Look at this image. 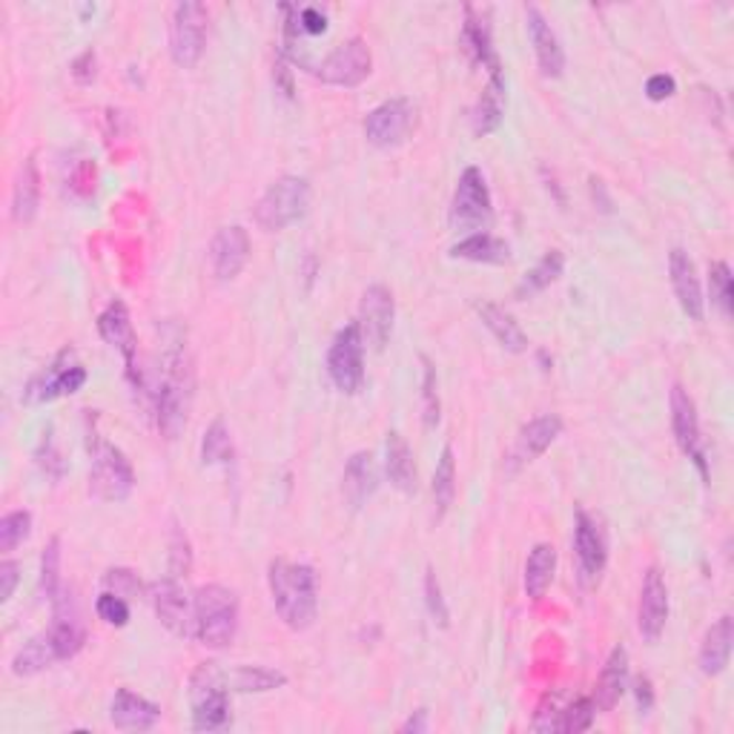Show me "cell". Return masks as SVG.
<instances>
[{"instance_id":"1","label":"cell","mask_w":734,"mask_h":734,"mask_svg":"<svg viewBox=\"0 0 734 734\" xmlns=\"http://www.w3.org/2000/svg\"><path fill=\"white\" fill-rule=\"evenodd\" d=\"M156 402V424L164 439H178L187 428L192 405V361L181 342H172L161 356L158 367V388L153 394Z\"/></svg>"},{"instance_id":"2","label":"cell","mask_w":734,"mask_h":734,"mask_svg":"<svg viewBox=\"0 0 734 734\" xmlns=\"http://www.w3.org/2000/svg\"><path fill=\"white\" fill-rule=\"evenodd\" d=\"M268 586L273 606L284 626L293 631L311 629L318 615V588L316 572L304 563L290 559H273L268 568Z\"/></svg>"},{"instance_id":"3","label":"cell","mask_w":734,"mask_h":734,"mask_svg":"<svg viewBox=\"0 0 734 734\" xmlns=\"http://www.w3.org/2000/svg\"><path fill=\"white\" fill-rule=\"evenodd\" d=\"M239 631V597L224 586H201L192 597V637L207 649H224Z\"/></svg>"},{"instance_id":"4","label":"cell","mask_w":734,"mask_h":734,"mask_svg":"<svg viewBox=\"0 0 734 734\" xmlns=\"http://www.w3.org/2000/svg\"><path fill=\"white\" fill-rule=\"evenodd\" d=\"M311 210V184L298 176H282L268 187L259 205H255V224L268 230V233H279L284 227L296 224L304 219Z\"/></svg>"},{"instance_id":"5","label":"cell","mask_w":734,"mask_h":734,"mask_svg":"<svg viewBox=\"0 0 734 734\" xmlns=\"http://www.w3.org/2000/svg\"><path fill=\"white\" fill-rule=\"evenodd\" d=\"M192 728L196 732H219L230 726V692L221 680V665L201 663L190 678Z\"/></svg>"},{"instance_id":"6","label":"cell","mask_w":734,"mask_h":734,"mask_svg":"<svg viewBox=\"0 0 734 734\" xmlns=\"http://www.w3.org/2000/svg\"><path fill=\"white\" fill-rule=\"evenodd\" d=\"M494 219V201H491V190H487L485 176L480 167H465L453 190L451 212V230H462V233H485V227Z\"/></svg>"},{"instance_id":"7","label":"cell","mask_w":734,"mask_h":734,"mask_svg":"<svg viewBox=\"0 0 734 734\" xmlns=\"http://www.w3.org/2000/svg\"><path fill=\"white\" fill-rule=\"evenodd\" d=\"M135 487V473L129 459L113 442L95 439L92 442L90 494L101 502H124Z\"/></svg>"},{"instance_id":"8","label":"cell","mask_w":734,"mask_h":734,"mask_svg":"<svg viewBox=\"0 0 734 734\" xmlns=\"http://www.w3.org/2000/svg\"><path fill=\"white\" fill-rule=\"evenodd\" d=\"M207 23H210V14H207L205 3H196V0H181L172 7L170 14V55L178 66L190 70L201 61L205 55V43H207Z\"/></svg>"},{"instance_id":"9","label":"cell","mask_w":734,"mask_h":734,"mask_svg":"<svg viewBox=\"0 0 734 734\" xmlns=\"http://www.w3.org/2000/svg\"><path fill=\"white\" fill-rule=\"evenodd\" d=\"M327 374L342 394L354 396L365 385V336L359 322L342 327L327 350Z\"/></svg>"},{"instance_id":"10","label":"cell","mask_w":734,"mask_h":734,"mask_svg":"<svg viewBox=\"0 0 734 734\" xmlns=\"http://www.w3.org/2000/svg\"><path fill=\"white\" fill-rule=\"evenodd\" d=\"M84 385H86L84 365H78L75 350L66 347V350H61V354L55 356V361H52L43 374H38L35 379L29 381L27 390H23V399H27L29 405H43L52 402V399H61V396L78 394Z\"/></svg>"},{"instance_id":"11","label":"cell","mask_w":734,"mask_h":734,"mask_svg":"<svg viewBox=\"0 0 734 734\" xmlns=\"http://www.w3.org/2000/svg\"><path fill=\"white\" fill-rule=\"evenodd\" d=\"M417 127V106L408 98H390L370 109L365 118V135L374 147H396Z\"/></svg>"},{"instance_id":"12","label":"cell","mask_w":734,"mask_h":734,"mask_svg":"<svg viewBox=\"0 0 734 734\" xmlns=\"http://www.w3.org/2000/svg\"><path fill=\"white\" fill-rule=\"evenodd\" d=\"M374 70V55L367 50V43L361 38H350V41L339 43L331 55L316 66V75L331 86H345L354 90Z\"/></svg>"},{"instance_id":"13","label":"cell","mask_w":734,"mask_h":734,"mask_svg":"<svg viewBox=\"0 0 734 734\" xmlns=\"http://www.w3.org/2000/svg\"><path fill=\"white\" fill-rule=\"evenodd\" d=\"M671 431H674V439H678V448L683 451V457L692 459L700 476L709 480V462L706 453H703V439H700L698 408H694V399L683 385L671 388Z\"/></svg>"},{"instance_id":"14","label":"cell","mask_w":734,"mask_h":734,"mask_svg":"<svg viewBox=\"0 0 734 734\" xmlns=\"http://www.w3.org/2000/svg\"><path fill=\"white\" fill-rule=\"evenodd\" d=\"M98 333L101 339L109 347H115L120 356H124V365H127V376L135 388H144L141 379V367H138V336L133 331V322H129V311L124 302H113L98 316Z\"/></svg>"},{"instance_id":"15","label":"cell","mask_w":734,"mask_h":734,"mask_svg":"<svg viewBox=\"0 0 734 734\" xmlns=\"http://www.w3.org/2000/svg\"><path fill=\"white\" fill-rule=\"evenodd\" d=\"M149 600L156 608L158 620L164 629H170L172 635H192V602L181 586V577H164L153 583L149 588Z\"/></svg>"},{"instance_id":"16","label":"cell","mask_w":734,"mask_h":734,"mask_svg":"<svg viewBox=\"0 0 734 734\" xmlns=\"http://www.w3.org/2000/svg\"><path fill=\"white\" fill-rule=\"evenodd\" d=\"M52 606H55V611H52V626L46 635H50L52 646H55L57 660H72V657L84 649L86 642V629L84 622H81L78 602H75L72 594H66L64 588H61V594L52 600Z\"/></svg>"},{"instance_id":"17","label":"cell","mask_w":734,"mask_h":734,"mask_svg":"<svg viewBox=\"0 0 734 734\" xmlns=\"http://www.w3.org/2000/svg\"><path fill=\"white\" fill-rule=\"evenodd\" d=\"M394 316H396V302L385 284H370L365 290L359 304V327L365 342L381 350L388 345L390 331H394Z\"/></svg>"},{"instance_id":"18","label":"cell","mask_w":734,"mask_h":734,"mask_svg":"<svg viewBox=\"0 0 734 734\" xmlns=\"http://www.w3.org/2000/svg\"><path fill=\"white\" fill-rule=\"evenodd\" d=\"M665 620H669V588H665V579L663 574H660V568H649L646 577H642L640 608H637L640 635L649 642H657L660 635H663Z\"/></svg>"},{"instance_id":"19","label":"cell","mask_w":734,"mask_h":734,"mask_svg":"<svg viewBox=\"0 0 734 734\" xmlns=\"http://www.w3.org/2000/svg\"><path fill=\"white\" fill-rule=\"evenodd\" d=\"M250 259V235L244 227H221L210 241V264L219 282H233Z\"/></svg>"},{"instance_id":"20","label":"cell","mask_w":734,"mask_h":734,"mask_svg":"<svg viewBox=\"0 0 734 734\" xmlns=\"http://www.w3.org/2000/svg\"><path fill=\"white\" fill-rule=\"evenodd\" d=\"M462 50L468 52L473 64L487 72V78L502 75L500 55L494 50V38H491V23L482 9H465V27H462Z\"/></svg>"},{"instance_id":"21","label":"cell","mask_w":734,"mask_h":734,"mask_svg":"<svg viewBox=\"0 0 734 734\" xmlns=\"http://www.w3.org/2000/svg\"><path fill=\"white\" fill-rule=\"evenodd\" d=\"M669 275H671V287H674V296H678L680 307L692 322H703L706 316V304H703V290H700L698 270L694 262L689 259V253L680 248H674L669 253Z\"/></svg>"},{"instance_id":"22","label":"cell","mask_w":734,"mask_h":734,"mask_svg":"<svg viewBox=\"0 0 734 734\" xmlns=\"http://www.w3.org/2000/svg\"><path fill=\"white\" fill-rule=\"evenodd\" d=\"M525 23H528L531 43H534V52H537L539 72H543L545 78H559L565 70V52L559 46L557 32L550 29V23L545 21V14L537 7L525 9Z\"/></svg>"},{"instance_id":"23","label":"cell","mask_w":734,"mask_h":734,"mask_svg":"<svg viewBox=\"0 0 734 734\" xmlns=\"http://www.w3.org/2000/svg\"><path fill=\"white\" fill-rule=\"evenodd\" d=\"M574 550H577L579 568L586 577H600L608 563V545L606 534L597 525L591 514L577 511V528H574Z\"/></svg>"},{"instance_id":"24","label":"cell","mask_w":734,"mask_h":734,"mask_svg":"<svg viewBox=\"0 0 734 734\" xmlns=\"http://www.w3.org/2000/svg\"><path fill=\"white\" fill-rule=\"evenodd\" d=\"M109 721L120 732H149L161 721V709L156 703H149L141 694L129 692V689H118L109 706Z\"/></svg>"},{"instance_id":"25","label":"cell","mask_w":734,"mask_h":734,"mask_svg":"<svg viewBox=\"0 0 734 734\" xmlns=\"http://www.w3.org/2000/svg\"><path fill=\"white\" fill-rule=\"evenodd\" d=\"M559 433H563V419L554 417V413H545V417L531 419L523 431H520V437H516L511 459H514L516 465L534 462V459L543 457V453L548 451L554 442H557Z\"/></svg>"},{"instance_id":"26","label":"cell","mask_w":734,"mask_h":734,"mask_svg":"<svg viewBox=\"0 0 734 734\" xmlns=\"http://www.w3.org/2000/svg\"><path fill=\"white\" fill-rule=\"evenodd\" d=\"M379 487V471H376L374 453L359 451L347 459L345 476H342V491L345 500L350 502V508H361Z\"/></svg>"},{"instance_id":"27","label":"cell","mask_w":734,"mask_h":734,"mask_svg":"<svg viewBox=\"0 0 734 734\" xmlns=\"http://www.w3.org/2000/svg\"><path fill=\"white\" fill-rule=\"evenodd\" d=\"M732 642H734V620L723 615L721 620L712 622V629L706 631L703 642H700V671L709 678L723 674L732 657Z\"/></svg>"},{"instance_id":"28","label":"cell","mask_w":734,"mask_h":734,"mask_svg":"<svg viewBox=\"0 0 734 734\" xmlns=\"http://www.w3.org/2000/svg\"><path fill=\"white\" fill-rule=\"evenodd\" d=\"M41 207V172H38L35 156H29L18 170L12 187V219L18 224H29Z\"/></svg>"},{"instance_id":"29","label":"cell","mask_w":734,"mask_h":734,"mask_svg":"<svg viewBox=\"0 0 734 734\" xmlns=\"http://www.w3.org/2000/svg\"><path fill=\"white\" fill-rule=\"evenodd\" d=\"M629 685V651L617 646L611 654H608L606 665H602L600 683H597V694H594V703L602 712H611V709L620 703L622 692Z\"/></svg>"},{"instance_id":"30","label":"cell","mask_w":734,"mask_h":734,"mask_svg":"<svg viewBox=\"0 0 734 734\" xmlns=\"http://www.w3.org/2000/svg\"><path fill=\"white\" fill-rule=\"evenodd\" d=\"M227 692H244V694H264L273 689H282L287 683V674L268 669V665H233V669H221Z\"/></svg>"},{"instance_id":"31","label":"cell","mask_w":734,"mask_h":734,"mask_svg":"<svg viewBox=\"0 0 734 734\" xmlns=\"http://www.w3.org/2000/svg\"><path fill=\"white\" fill-rule=\"evenodd\" d=\"M385 471L388 480L396 491L402 494H413L417 491V465H413V453H410L408 442L399 431L388 433L385 442Z\"/></svg>"},{"instance_id":"32","label":"cell","mask_w":734,"mask_h":734,"mask_svg":"<svg viewBox=\"0 0 734 734\" xmlns=\"http://www.w3.org/2000/svg\"><path fill=\"white\" fill-rule=\"evenodd\" d=\"M476 313H480L487 331L494 333V339L500 342L505 350H511V354H525V350H528V336H525L523 327L516 325V318L511 316L505 307H500V304L494 302H480L476 304Z\"/></svg>"},{"instance_id":"33","label":"cell","mask_w":734,"mask_h":734,"mask_svg":"<svg viewBox=\"0 0 734 734\" xmlns=\"http://www.w3.org/2000/svg\"><path fill=\"white\" fill-rule=\"evenodd\" d=\"M502 115H505V75H496V78H487L485 92L480 95L476 106L471 113V127L473 135H491L502 124Z\"/></svg>"},{"instance_id":"34","label":"cell","mask_w":734,"mask_h":734,"mask_svg":"<svg viewBox=\"0 0 734 734\" xmlns=\"http://www.w3.org/2000/svg\"><path fill=\"white\" fill-rule=\"evenodd\" d=\"M554 572H557V550H554V545H534V550L528 554V563H525V594H528L531 600H543L545 591L550 588Z\"/></svg>"},{"instance_id":"35","label":"cell","mask_w":734,"mask_h":734,"mask_svg":"<svg viewBox=\"0 0 734 734\" xmlns=\"http://www.w3.org/2000/svg\"><path fill=\"white\" fill-rule=\"evenodd\" d=\"M453 259L462 262H480V264H505L511 259L508 241L496 239L491 233H473L451 248Z\"/></svg>"},{"instance_id":"36","label":"cell","mask_w":734,"mask_h":734,"mask_svg":"<svg viewBox=\"0 0 734 734\" xmlns=\"http://www.w3.org/2000/svg\"><path fill=\"white\" fill-rule=\"evenodd\" d=\"M453 496H457V457H453V448L445 445L433 471V516L437 520H445Z\"/></svg>"},{"instance_id":"37","label":"cell","mask_w":734,"mask_h":734,"mask_svg":"<svg viewBox=\"0 0 734 734\" xmlns=\"http://www.w3.org/2000/svg\"><path fill=\"white\" fill-rule=\"evenodd\" d=\"M55 660H57L55 646H52L50 635L43 631V635H38V637H32L29 642H23V649L14 654L12 674H18V678H32V674H38V671L50 669Z\"/></svg>"},{"instance_id":"38","label":"cell","mask_w":734,"mask_h":734,"mask_svg":"<svg viewBox=\"0 0 734 734\" xmlns=\"http://www.w3.org/2000/svg\"><path fill=\"white\" fill-rule=\"evenodd\" d=\"M563 268H565V255L559 253V250H548V253L534 264V270L525 273V279L520 282V287H516V298H528L543 293L545 287H550V284L563 275Z\"/></svg>"},{"instance_id":"39","label":"cell","mask_w":734,"mask_h":734,"mask_svg":"<svg viewBox=\"0 0 734 734\" xmlns=\"http://www.w3.org/2000/svg\"><path fill=\"white\" fill-rule=\"evenodd\" d=\"M201 459H205V465H227V462H233V439H230V431H227V424L221 419L207 428L205 442H201Z\"/></svg>"},{"instance_id":"40","label":"cell","mask_w":734,"mask_h":734,"mask_svg":"<svg viewBox=\"0 0 734 734\" xmlns=\"http://www.w3.org/2000/svg\"><path fill=\"white\" fill-rule=\"evenodd\" d=\"M43 600H55L61 594V539L52 537L50 545L43 548L41 557V579H38Z\"/></svg>"},{"instance_id":"41","label":"cell","mask_w":734,"mask_h":734,"mask_svg":"<svg viewBox=\"0 0 734 734\" xmlns=\"http://www.w3.org/2000/svg\"><path fill=\"white\" fill-rule=\"evenodd\" d=\"M32 534V514L29 511H9L0 520V550H14L21 543H27Z\"/></svg>"},{"instance_id":"42","label":"cell","mask_w":734,"mask_h":734,"mask_svg":"<svg viewBox=\"0 0 734 734\" xmlns=\"http://www.w3.org/2000/svg\"><path fill=\"white\" fill-rule=\"evenodd\" d=\"M597 717V703L594 698H579L574 700L572 706H565L563 714H559V728L557 732H588Z\"/></svg>"},{"instance_id":"43","label":"cell","mask_w":734,"mask_h":734,"mask_svg":"<svg viewBox=\"0 0 734 734\" xmlns=\"http://www.w3.org/2000/svg\"><path fill=\"white\" fill-rule=\"evenodd\" d=\"M709 287H712V304L723 313V318L732 316V270L726 262H714L709 270Z\"/></svg>"},{"instance_id":"44","label":"cell","mask_w":734,"mask_h":734,"mask_svg":"<svg viewBox=\"0 0 734 734\" xmlns=\"http://www.w3.org/2000/svg\"><path fill=\"white\" fill-rule=\"evenodd\" d=\"M424 606H428V615L437 622L439 629H448L451 626V611H448V602L442 597V586H439V577L433 568L424 572Z\"/></svg>"},{"instance_id":"45","label":"cell","mask_w":734,"mask_h":734,"mask_svg":"<svg viewBox=\"0 0 734 734\" xmlns=\"http://www.w3.org/2000/svg\"><path fill=\"white\" fill-rule=\"evenodd\" d=\"M422 365H424V381H422V413H424V424H428V428H433V424L439 422V410H442V405H439L437 367H433V361L428 359V356H422Z\"/></svg>"},{"instance_id":"46","label":"cell","mask_w":734,"mask_h":734,"mask_svg":"<svg viewBox=\"0 0 734 734\" xmlns=\"http://www.w3.org/2000/svg\"><path fill=\"white\" fill-rule=\"evenodd\" d=\"M95 611H98V617L106 622V626H115V629H124L129 622L127 600L115 591L101 594L98 602H95Z\"/></svg>"},{"instance_id":"47","label":"cell","mask_w":734,"mask_h":734,"mask_svg":"<svg viewBox=\"0 0 734 734\" xmlns=\"http://www.w3.org/2000/svg\"><path fill=\"white\" fill-rule=\"evenodd\" d=\"M35 459H38V465H41L43 471L50 473L52 480H61V476H64L66 462H64V457H61V451H57V448H55V442H52V431L43 433L41 448H38Z\"/></svg>"},{"instance_id":"48","label":"cell","mask_w":734,"mask_h":734,"mask_svg":"<svg viewBox=\"0 0 734 734\" xmlns=\"http://www.w3.org/2000/svg\"><path fill=\"white\" fill-rule=\"evenodd\" d=\"M190 543H187V537H184L181 531H176L172 534V554H170V574L172 577H187V572H190Z\"/></svg>"},{"instance_id":"49","label":"cell","mask_w":734,"mask_h":734,"mask_svg":"<svg viewBox=\"0 0 734 734\" xmlns=\"http://www.w3.org/2000/svg\"><path fill=\"white\" fill-rule=\"evenodd\" d=\"M104 583L109 588H115V594H120V597L141 591V583H138V577H135L133 572H127V568H113V572H106Z\"/></svg>"},{"instance_id":"50","label":"cell","mask_w":734,"mask_h":734,"mask_svg":"<svg viewBox=\"0 0 734 734\" xmlns=\"http://www.w3.org/2000/svg\"><path fill=\"white\" fill-rule=\"evenodd\" d=\"M18 583H21V565L14 563V559H3L0 563V602L12 600Z\"/></svg>"},{"instance_id":"51","label":"cell","mask_w":734,"mask_h":734,"mask_svg":"<svg viewBox=\"0 0 734 734\" xmlns=\"http://www.w3.org/2000/svg\"><path fill=\"white\" fill-rule=\"evenodd\" d=\"M296 29L304 32V35H325L327 29V18L318 9H296Z\"/></svg>"},{"instance_id":"52","label":"cell","mask_w":734,"mask_h":734,"mask_svg":"<svg viewBox=\"0 0 734 734\" xmlns=\"http://www.w3.org/2000/svg\"><path fill=\"white\" fill-rule=\"evenodd\" d=\"M674 92H678V84H674V78L665 75V72H660V75H651L649 84H646V95H649L651 101H665V98H671Z\"/></svg>"},{"instance_id":"53","label":"cell","mask_w":734,"mask_h":734,"mask_svg":"<svg viewBox=\"0 0 734 734\" xmlns=\"http://www.w3.org/2000/svg\"><path fill=\"white\" fill-rule=\"evenodd\" d=\"M72 75H75V81L78 84H90L92 78H95V52L86 50L84 55L72 64Z\"/></svg>"},{"instance_id":"54","label":"cell","mask_w":734,"mask_h":734,"mask_svg":"<svg viewBox=\"0 0 734 734\" xmlns=\"http://www.w3.org/2000/svg\"><path fill=\"white\" fill-rule=\"evenodd\" d=\"M635 698H637V706H640V714H646L651 706H654V689H651V680L649 678L637 680Z\"/></svg>"},{"instance_id":"55","label":"cell","mask_w":734,"mask_h":734,"mask_svg":"<svg viewBox=\"0 0 734 734\" xmlns=\"http://www.w3.org/2000/svg\"><path fill=\"white\" fill-rule=\"evenodd\" d=\"M428 728H431V723H428V709H417V712L402 723L405 734H422L428 732Z\"/></svg>"}]
</instances>
